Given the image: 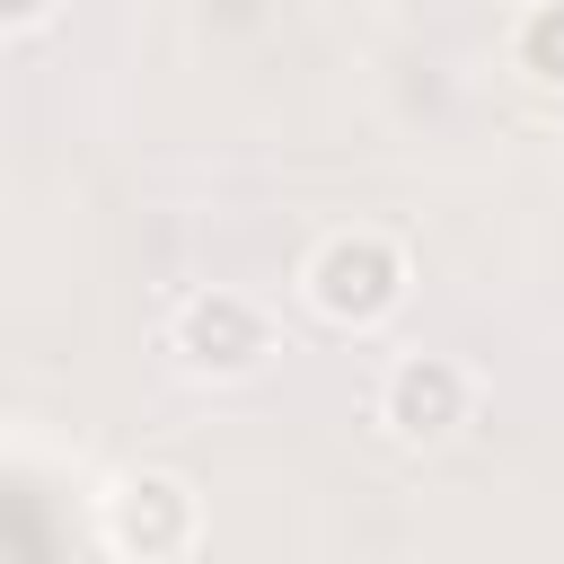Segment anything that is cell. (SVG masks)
I'll return each mask as SVG.
<instances>
[{
    "label": "cell",
    "instance_id": "cell-1",
    "mask_svg": "<svg viewBox=\"0 0 564 564\" xmlns=\"http://www.w3.org/2000/svg\"><path fill=\"white\" fill-rule=\"evenodd\" d=\"M300 282H308L317 317H335V326H388L405 308V291H414V264H405V247L388 229H335L308 256Z\"/></svg>",
    "mask_w": 564,
    "mask_h": 564
},
{
    "label": "cell",
    "instance_id": "cell-2",
    "mask_svg": "<svg viewBox=\"0 0 564 564\" xmlns=\"http://www.w3.org/2000/svg\"><path fill=\"white\" fill-rule=\"evenodd\" d=\"M167 352H176L194 379H256L282 344H273L264 300H247V291H194V300L176 308V326H167Z\"/></svg>",
    "mask_w": 564,
    "mask_h": 564
},
{
    "label": "cell",
    "instance_id": "cell-3",
    "mask_svg": "<svg viewBox=\"0 0 564 564\" xmlns=\"http://www.w3.org/2000/svg\"><path fill=\"white\" fill-rule=\"evenodd\" d=\"M194 529H203V502H194V485L167 476V467H132V476L106 494V538H115V555H132V564L185 555Z\"/></svg>",
    "mask_w": 564,
    "mask_h": 564
},
{
    "label": "cell",
    "instance_id": "cell-4",
    "mask_svg": "<svg viewBox=\"0 0 564 564\" xmlns=\"http://www.w3.org/2000/svg\"><path fill=\"white\" fill-rule=\"evenodd\" d=\"M467 405H476V379H467V361H449V352H405V361H388V379H379V423H388L405 449L449 441V432L467 423Z\"/></svg>",
    "mask_w": 564,
    "mask_h": 564
},
{
    "label": "cell",
    "instance_id": "cell-5",
    "mask_svg": "<svg viewBox=\"0 0 564 564\" xmlns=\"http://www.w3.org/2000/svg\"><path fill=\"white\" fill-rule=\"evenodd\" d=\"M511 62H520L538 88H564V0H538V9L511 26Z\"/></svg>",
    "mask_w": 564,
    "mask_h": 564
},
{
    "label": "cell",
    "instance_id": "cell-6",
    "mask_svg": "<svg viewBox=\"0 0 564 564\" xmlns=\"http://www.w3.org/2000/svg\"><path fill=\"white\" fill-rule=\"evenodd\" d=\"M62 0H0V35H18V26H44Z\"/></svg>",
    "mask_w": 564,
    "mask_h": 564
}]
</instances>
